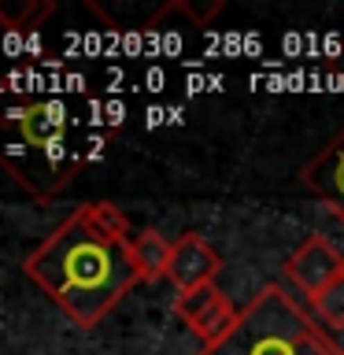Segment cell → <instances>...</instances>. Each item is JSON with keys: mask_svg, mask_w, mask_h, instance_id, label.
Returning <instances> with one entry per match:
<instances>
[{"mask_svg": "<svg viewBox=\"0 0 344 355\" xmlns=\"http://www.w3.org/2000/svg\"><path fill=\"white\" fill-rule=\"evenodd\" d=\"M22 270L82 329L100 326V318L141 282L130 263V244L100 237L78 211L26 255Z\"/></svg>", "mask_w": 344, "mask_h": 355, "instance_id": "cell-1", "label": "cell"}, {"mask_svg": "<svg viewBox=\"0 0 344 355\" xmlns=\"http://www.w3.org/2000/svg\"><path fill=\"white\" fill-rule=\"evenodd\" d=\"M200 355H344L318 318L289 296L282 285L259 288V296L241 307L237 326Z\"/></svg>", "mask_w": 344, "mask_h": 355, "instance_id": "cell-2", "label": "cell"}, {"mask_svg": "<svg viewBox=\"0 0 344 355\" xmlns=\"http://www.w3.org/2000/svg\"><path fill=\"white\" fill-rule=\"evenodd\" d=\"M285 277L300 296H307V304H315L329 285L344 277V252H337V244L326 237H307L285 259Z\"/></svg>", "mask_w": 344, "mask_h": 355, "instance_id": "cell-3", "label": "cell"}, {"mask_svg": "<svg viewBox=\"0 0 344 355\" xmlns=\"http://www.w3.org/2000/svg\"><path fill=\"white\" fill-rule=\"evenodd\" d=\"M174 311H178V318L200 337L204 348L218 344L233 326H237V315H241L218 285H200V288H193V293H178Z\"/></svg>", "mask_w": 344, "mask_h": 355, "instance_id": "cell-4", "label": "cell"}, {"mask_svg": "<svg viewBox=\"0 0 344 355\" xmlns=\"http://www.w3.org/2000/svg\"><path fill=\"white\" fill-rule=\"evenodd\" d=\"M222 270V255L200 237V233H185L182 241H174V255H171V282L178 293H193L200 285H215V277Z\"/></svg>", "mask_w": 344, "mask_h": 355, "instance_id": "cell-5", "label": "cell"}, {"mask_svg": "<svg viewBox=\"0 0 344 355\" xmlns=\"http://www.w3.org/2000/svg\"><path fill=\"white\" fill-rule=\"evenodd\" d=\"M300 182H304V189L311 196H318L322 204L344 222V133L333 137L326 148L304 166Z\"/></svg>", "mask_w": 344, "mask_h": 355, "instance_id": "cell-6", "label": "cell"}, {"mask_svg": "<svg viewBox=\"0 0 344 355\" xmlns=\"http://www.w3.org/2000/svg\"><path fill=\"white\" fill-rule=\"evenodd\" d=\"M174 241H166L160 230H141L130 237V263L137 270L141 282H160L171 270Z\"/></svg>", "mask_w": 344, "mask_h": 355, "instance_id": "cell-7", "label": "cell"}, {"mask_svg": "<svg viewBox=\"0 0 344 355\" xmlns=\"http://www.w3.org/2000/svg\"><path fill=\"white\" fill-rule=\"evenodd\" d=\"M78 215H82L89 226H93L100 237L108 241H122L130 244V218L122 215V211L111 204V200H96V204H82L78 207Z\"/></svg>", "mask_w": 344, "mask_h": 355, "instance_id": "cell-8", "label": "cell"}, {"mask_svg": "<svg viewBox=\"0 0 344 355\" xmlns=\"http://www.w3.org/2000/svg\"><path fill=\"white\" fill-rule=\"evenodd\" d=\"M55 11L52 0H22V4H0V26L4 30H37Z\"/></svg>", "mask_w": 344, "mask_h": 355, "instance_id": "cell-9", "label": "cell"}, {"mask_svg": "<svg viewBox=\"0 0 344 355\" xmlns=\"http://www.w3.org/2000/svg\"><path fill=\"white\" fill-rule=\"evenodd\" d=\"M311 311H315V318L326 329H344V277L337 285H329L326 293L311 304Z\"/></svg>", "mask_w": 344, "mask_h": 355, "instance_id": "cell-10", "label": "cell"}]
</instances>
